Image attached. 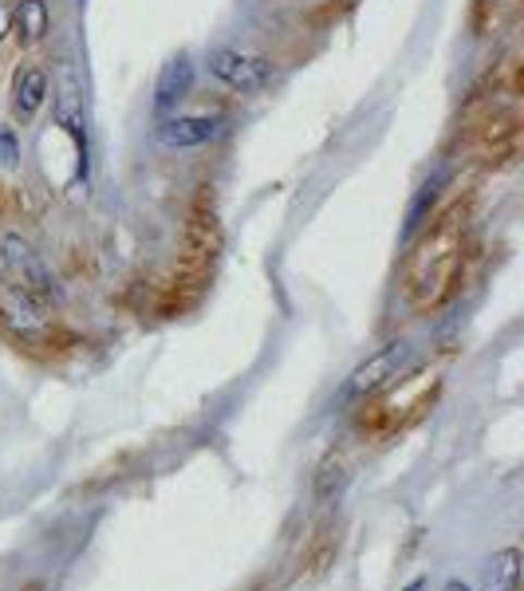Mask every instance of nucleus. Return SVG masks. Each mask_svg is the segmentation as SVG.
<instances>
[{"label":"nucleus","mask_w":524,"mask_h":591,"mask_svg":"<svg viewBox=\"0 0 524 591\" xmlns=\"http://www.w3.org/2000/svg\"><path fill=\"white\" fill-rule=\"evenodd\" d=\"M0 328L12 335V340L36 343L40 335H48V316H44L40 304H32L16 284H9L0 276Z\"/></svg>","instance_id":"5"},{"label":"nucleus","mask_w":524,"mask_h":591,"mask_svg":"<svg viewBox=\"0 0 524 591\" xmlns=\"http://www.w3.org/2000/svg\"><path fill=\"white\" fill-rule=\"evenodd\" d=\"M190 87H194V63L185 60V56H178V60H170L162 72H158L155 107L158 111H170V107L182 103L185 95H190Z\"/></svg>","instance_id":"7"},{"label":"nucleus","mask_w":524,"mask_h":591,"mask_svg":"<svg viewBox=\"0 0 524 591\" xmlns=\"http://www.w3.org/2000/svg\"><path fill=\"white\" fill-rule=\"evenodd\" d=\"M16 162H21V138L12 126L0 123V170H12Z\"/></svg>","instance_id":"13"},{"label":"nucleus","mask_w":524,"mask_h":591,"mask_svg":"<svg viewBox=\"0 0 524 591\" xmlns=\"http://www.w3.org/2000/svg\"><path fill=\"white\" fill-rule=\"evenodd\" d=\"M482 591H521V552L501 549L489 556L482 576Z\"/></svg>","instance_id":"9"},{"label":"nucleus","mask_w":524,"mask_h":591,"mask_svg":"<svg viewBox=\"0 0 524 591\" xmlns=\"http://www.w3.org/2000/svg\"><path fill=\"white\" fill-rule=\"evenodd\" d=\"M458 264H462V241H458V229L442 225L434 229L426 245L418 249V257L411 260L406 269V288L418 296V304H434L458 276Z\"/></svg>","instance_id":"1"},{"label":"nucleus","mask_w":524,"mask_h":591,"mask_svg":"<svg viewBox=\"0 0 524 591\" xmlns=\"http://www.w3.org/2000/svg\"><path fill=\"white\" fill-rule=\"evenodd\" d=\"M226 131V119L217 114H178L170 123L158 126V138L166 146H178V150H190V146H206Z\"/></svg>","instance_id":"6"},{"label":"nucleus","mask_w":524,"mask_h":591,"mask_svg":"<svg viewBox=\"0 0 524 591\" xmlns=\"http://www.w3.org/2000/svg\"><path fill=\"white\" fill-rule=\"evenodd\" d=\"M0 264H4V281L16 284L32 304L56 308V304L63 300V292L60 284H56L52 269H48V260L32 249L21 233H4V237H0Z\"/></svg>","instance_id":"2"},{"label":"nucleus","mask_w":524,"mask_h":591,"mask_svg":"<svg viewBox=\"0 0 524 591\" xmlns=\"http://www.w3.org/2000/svg\"><path fill=\"white\" fill-rule=\"evenodd\" d=\"M406 591H426V580H422V576H418V580H414V583H411V588H406Z\"/></svg>","instance_id":"16"},{"label":"nucleus","mask_w":524,"mask_h":591,"mask_svg":"<svg viewBox=\"0 0 524 591\" xmlns=\"http://www.w3.org/2000/svg\"><path fill=\"white\" fill-rule=\"evenodd\" d=\"M44 99H48V75L40 67H28V72L16 75V87H12V111H16V119H32L44 107Z\"/></svg>","instance_id":"10"},{"label":"nucleus","mask_w":524,"mask_h":591,"mask_svg":"<svg viewBox=\"0 0 524 591\" xmlns=\"http://www.w3.org/2000/svg\"><path fill=\"white\" fill-rule=\"evenodd\" d=\"M411 364H414L411 343H406V340L387 343L382 352H375L367 364H360L355 371L348 374V379H343L340 403H363V398H375V394H382L391 383H399Z\"/></svg>","instance_id":"3"},{"label":"nucleus","mask_w":524,"mask_h":591,"mask_svg":"<svg viewBox=\"0 0 524 591\" xmlns=\"http://www.w3.org/2000/svg\"><path fill=\"white\" fill-rule=\"evenodd\" d=\"M343 489H348V469H343L340 457H328L316 473V501L319 505H331V501L343 497Z\"/></svg>","instance_id":"11"},{"label":"nucleus","mask_w":524,"mask_h":591,"mask_svg":"<svg viewBox=\"0 0 524 591\" xmlns=\"http://www.w3.org/2000/svg\"><path fill=\"white\" fill-rule=\"evenodd\" d=\"M434 194H438V182H430V186H422V194L414 197L411 218H406V229H402V241H411L414 233H418V225H422V218H426V209H430Z\"/></svg>","instance_id":"12"},{"label":"nucleus","mask_w":524,"mask_h":591,"mask_svg":"<svg viewBox=\"0 0 524 591\" xmlns=\"http://www.w3.org/2000/svg\"><path fill=\"white\" fill-rule=\"evenodd\" d=\"M12 4H16V0H0V40L12 32Z\"/></svg>","instance_id":"14"},{"label":"nucleus","mask_w":524,"mask_h":591,"mask_svg":"<svg viewBox=\"0 0 524 591\" xmlns=\"http://www.w3.org/2000/svg\"><path fill=\"white\" fill-rule=\"evenodd\" d=\"M442 591H470V588H465V583L462 580H450V583H446V588Z\"/></svg>","instance_id":"15"},{"label":"nucleus","mask_w":524,"mask_h":591,"mask_svg":"<svg viewBox=\"0 0 524 591\" xmlns=\"http://www.w3.org/2000/svg\"><path fill=\"white\" fill-rule=\"evenodd\" d=\"M48 28H52V16H48L44 0H16L12 4V32L21 36L24 48H36L48 36Z\"/></svg>","instance_id":"8"},{"label":"nucleus","mask_w":524,"mask_h":591,"mask_svg":"<svg viewBox=\"0 0 524 591\" xmlns=\"http://www.w3.org/2000/svg\"><path fill=\"white\" fill-rule=\"evenodd\" d=\"M209 72L221 79L226 87H233V91H265L268 84H272V63L260 60V56H248V52H236V48H217L214 56H209Z\"/></svg>","instance_id":"4"}]
</instances>
